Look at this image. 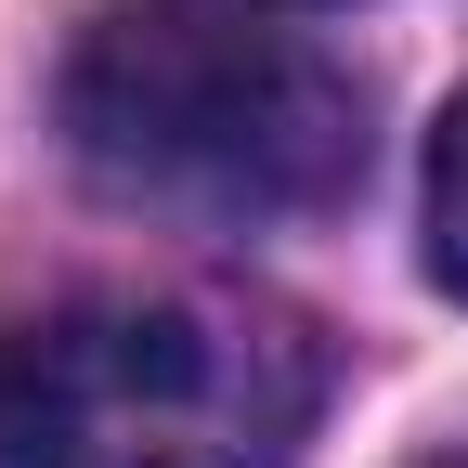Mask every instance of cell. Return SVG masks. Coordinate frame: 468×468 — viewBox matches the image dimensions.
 <instances>
[{
	"instance_id": "1",
	"label": "cell",
	"mask_w": 468,
	"mask_h": 468,
	"mask_svg": "<svg viewBox=\"0 0 468 468\" xmlns=\"http://www.w3.org/2000/svg\"><path fill=\"white\" fill-rule=\"evenodd\" d=\"M66 144L104 196L196 221H286L351 196L365 91L313 39L261 27L248 0H117L66 52Z\"/></svg>"
},
{
	"instance_id": "2",
	"label": "cell",
	"mask_w": 468,
	"mask_h": 468,
	"mask_svg": "<svg viewBox=\"0 0 468 468\" xmlns=\"http://www.w3.org/2000/svg\"><path fill=\"white\" fill-rule=\"evenodd\" d=\"M325 417V338L273 300H66L0 351V468H286Z\"/></svg>"
},
{
	"instance_id": "3",
	"label": "cell",
	"mask_w": 468,
	"mask_h": 468,
	"mask_svg": "<svg viewBox=\"0 0 468 468\" xmlns=\"http://www.w3.org/2000/svg\"><path fill=\"white\" fill-rule=\"evenodd\" d=\"M430 286L468 300V91L442 104V131H430Z\"/></svg>"
},
{
	"instance_id": "4",
	"label": "cell",
	"mask_w": 468,
	"mask_h": 468,
	"mask_svg": "<svg viewBox=\"0 0 468 468\" xmlns=\"http://www.w3.org/2000/svg\"><path fill=\"white\" fill-rule=\"evenodd\" d=\"M455 468H468V455H455Z\"/></svg>"
}]
</instances>
